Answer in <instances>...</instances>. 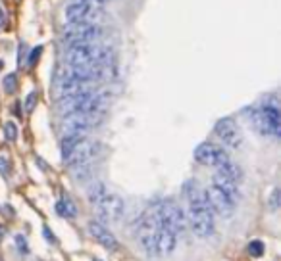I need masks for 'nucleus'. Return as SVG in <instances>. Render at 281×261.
Returning a JSON list of instances; mask_svg holds the SVG:
<instances>
[{
    "label": "nucleus",
    "instance_id": "nucleus-4",
    "mask_svg": "<svg viewBox=\"0 0 281 261\" xmlns=\"http://www.w3.org/2000/svg\"><path fill=\"white\" fill-rule=\"evenodd\" d=\"M100 37V27L96 23H87V21H79V23H70L64 29V42L68 44H83V42H93Z\"/></svg>",
    "mask_w": 281,
    "mask_h": 261
},
{
    "label": "nucleus",
    "instance_id": "nucleus-26",
    "mask_svg": "<svg viewBox=\"0 0 281 261\" xmlns=\"http://www.w3.org/2000/svg\"><path fill=\"white\" fill-rule=\"evenodd\" d=\"M41 52H43V46H37V48H33L31 52H29V60H27V68H33L37 64V60H39V56H41Z\"/></svg>",
    "mask_w": 281,
    "mask_h": 261
},
{
    "label": "nucleus",
    "instance_id": "nucleus-29",
    "mask_svg": "<svg viewBox=\"0 0 281 261\" xmlns=\"http://www.w3.org/2000/svg\"><path fill=\"white\" fill-rule=\"evenodd\" d=\"M14 115H16V117H21V104H19V102L14 104Z\"/></svg>",
    "mask_w": 281,
    "mask_h": 261
},
{
    "label": "nucleus",
    "instance_id": "nucleus-22",
    "mask_svg": "<svg viewBox=\"0 0 281 261\" xmlns=\"http://www.w3.org/2000/svg\"><path fill=\"white\" fill-rule=\"evenodd\" d=\"M4 137H6V140H10V142H14V140L18 139V127L12 121H8L4 125Z\"/></svg>",
    "mask_w": 281,
    "mask_h": 261
},
{
    "label": "nucleus",
    "instance_id": "nucleus-3",
    "mask_svg": "<svg viewBox=\"0 0 281 261\" xmlns=\"http://www.w3.org/2000/svg\"><path fill=\"white\" fill-rule=\"evenodd\" d=\"M204 200L208 204V208L212 209L214 215H220L224 219H229L233 213H235V208L237 204L229 198L228 194L224 190H220L216 185H210L206 190H204Z\"/></svg>",
    "mask_w": 281,
    "mask_h": 261
},
{
    "label": "nucleus",
    "instance_id": "nucleus-27",
    "mask_svg": "<svg viewBox=\"0 0 281 261\" xmlns=\"http://www.w3.org/2000/svg\"><path fill=\"white\" fill-rule=\"evenodd\" d=\"M16 244H18L19 252L25 256V254H29V246H27V240H25V236L23 234H18L16 236Z\"/></svg>",
    "mask_w": 281,
    "mask_h": 261
},
{
    "label": "nucleus",
    "instance_id": "nucleus-15",
    "mask_svg": "<svg viewBox=\"0 0 281 261\" xmlns=\"http://www.w3.org/2000/svg\"><path fill=\"white\" fill-rule=\"evenodd\" d=\"M246 117H248V121L254 125V129L264 135V137H272V129H270V125L266 121V117L262 115V112H260V108H252V110H246L245 112Z\"/></svg>",
    "mask_w": 281,
    "mask_h": 261
},
{
    "label": "nucleus",
    "instance_id": "nucleus-1",
    "mask_svg": "<svg viewBox=\"0 0 281 261\" xmlns=\"http://www.w3.org/2000/svg\"><path fill=\"white\" fill-rule=\"evenodd\" d=\"M183 196L189 202V213H187V223L191 226L194 234L198 238H208L216 230V219L214 213L208 208L204 200V190L198 188L196 181H189L183 186Z\"/></svg>",
    "mask_w": 281,
    "mask_h": 261
},
{
    "label": "nucleus",
    "instance_id": "nucleus-6",
    "mask_svg": "<svg viewBox=\"0 0 281 261\" xmlns=\"http://www.w3.org/2000/svg\"><path fill=\"white\" fill-rule=\"evenodd\" d=\"M98 152H100V144H98V142L83 139L71 150L70 156L64 159V163H66L68 167H71V169H75V167L93 163V159L98 156Z\"/></svg>",
    "mask_w": 281,
    "mask_h": 261
},
{
    "label": "nucleus",
    "instance_id": "nucleus-9",
    "mask_svg": "<svg viewBox=\"0 0 281 261\" xmlns=\"http://www.w3.org/2000/svg\"><path fill=\"white\" fill-rule=\"evenodd\" d=\"M68 62H70V66H85L91 62H98V46H94L93 42L70 44Z\"/></svg>",
    "mask_w": 281,
    "mask_h": 261
},
{
    "label": "nucleus",
    "instance_id": "nucleus-7",
    "mask_svg": "<svg viewBox=\"0 0 281 261\" xmlns=\"http://www.w3.org/2000/svg\"><path fill=\"white\" fill-rule=\"evenodd\" d=\"M194 159L200 163V165H208V167H222L224 163H228L229 154L222 148V146H216L210 142H204L200 146L194 148Z\"/></svg>",
    "mask_w": 281,
    "mask_h": 261
},
{
    "label": "nucleus",
    "instance_id": "nucleus-13",
    "mask_svg": "<svg viewBox=\"0 0 281 261\" xmlns=\"http://www.w3.org/2000/svg\"><path fill=\"white\" fill-rule=\"evenodd\" d=\"M260 112H262V115L266 117V121H268L270 129H272V137H274V139H280L281 119H280V106H278V102H276V100L266 102V104L260 108Z\"/></svg>",
    "mask_w": 281,
    "mask_h": 261
},
{
    "label": "nucleus",
    "instance_id": "nucleus-12",
    "mask_svg": "<svg viewBox=\"0 0 281 261\" xmlns=\"http://www.w3.org/2000/svg\"><path fill=\"white\" fill-rule=\"evenodd\" d=\"M156 244H158V256H172L177 246V232L172 226L160 223Z\"/></svg>",
    "mask_w": 281,
    "mask_h": 261
},
{
    "label": "nucleus",
    "instance_id": "nucleus-5",
    "mask_svg": "<svg viewBox=\"0 0 281 261\" xmlns=\"http://www.w3.org/2000/svg\"><path fill=\"white\" fill-rule=\"evenodd\" d=\"M214 135L220 139V142L228 148H241L243 146V133H241V127L237 125V121L233 117H224L216 123L214 127Z\"/></svg>",
    "mask_w": 281,
    "mask_h": 261
},
{
    "label": "nucleus",
    "instance_id": "nucleus-10",
    "mask_svg": "<svg viewBox=\"0 0 281 261\" xmlns=\"http://www.w3.org/2000/svg\"><path fill=\"white\" fill-rule=\"evenodd\" d=\"M66 19L70 23H79V21H87V23H94L96 21V10L94 6L85 4V2H71L66 6Z\"/></svg>",
    "mask_w": 281,
    "mask_h": 261
},
{
    "label": "nucleus",
    "instance_id": "nucleus-14",
    "mask_svg": "<svg viewBox=\"0 0 281 261\" xmlns=\"http://www.w3.org/2000/svg\"><path fill=\"white\" fill-rule=\"evenodd\" d=\"M212 185H216L220 190H224L228 194L229 198L237 204V200H239V196H241V192H239V183H235V181H231L228 177H224V175L216 173L212 177Z\"/></svg>",
    "mask_w": 281,
    "mask_h": 261
},
{
    "label": "nucleus",
    "instance_id": "nucleus-23",
    "mask_svg": "<svg viewBox=\"0 0 281 261\" xmlns=\"http://www.w3.org/2000/svg\"><path fill=\"white\" fill-rule=\"evenodd\" d=\"M37 100H39V94H37V92H29V94H27V100H25V112L31 113V112L35 110Z\"/></svg>",
    "mask_w": 281,
    "mask_h": 261
},
{
    "label": "nucleus",
    "instance_id": "nucleus-19",
    "mask_svg": "<svg viewBox=\"0 0 281 261\" xmlns=\"http://www.w3.org/2000/svg\"><path fill=\"white\" fill-rule=\"evenodd\" d=\"M106 185L104 183H93L91 185V188H89L87 192V196H89V202L93 204V206H96L102 198H104V194H106Z\"/></svg>",
    "mask_w": 281,
    "mask_h": 261
},
{
    "label": "nucleus",
    "instance_id": "nucleus-28",
    "mask_svg": "<svg viewBox=\"0 0 281 261\" xmlns=\"http://www.w3.org/2000/svg\"><path fill=\"white\" fill-rule=\"evenodd\" d=\"M43 232H45V238H47V240H48V242L56 244V238H54L52 230H50V228H48V226H45V228H43Z\"/></svg>",
    "mask_w": 281,
    "mask_h": 261
},
{
    "label": "nucleus",
    "instance_id": "nucleus-32",
    "mask_svg": "<svg viewBox=\"0 0 281 261\" xmlns=\"http://www.w3.org/2000/svg\"><path fill=\"white\" fill-rule=\"evenodd\" d=\"M75 2H85V4H91V6H94V4L91 2V0H75Z\"/></svg>",
    "mask_w": 281,
    "mask_h": 261
},
{
    "label": "nucleus",
    "instance_id": "nucleus-25",
    "mask_svg": "<svg viewBox=\"0 0 281 261\" xmlns=\"http://www.w3.org/2000/svg\"><path fill=\"white\" fill-rule=\"evenodd\" d=\"M268 204H270V209H272V211H278V208H280V188H274Z\"/></svg>",
    "mask_w": 281,
    "mask_h": 261
},
{
    "label": "nucleus",
    "instance_id": "nucleus-33",
    "mask_svg": "<svg viewBox=\"0 0 281 261\" xmlns=\"http://www.w3.org/2000/svg\"><path fill=\"white\" fill-rule=\"evenodd\" d=\"M94 261H102V260H94Z\"/></svg>",
    "mask_w": 281,
    "mask_h": 261
},
{
    "label": "nucleus",
    "instance_id": "nucleus-18",
    "mask_svg": "<svg viewBox=\"0 0 281 261\" xmlns=\"http://www.w3.org/2000/svg\"><path fill=\"white\" fill-rule=\"evenodd\" d=\"M56 213H58L60 217L73 219V217L77 215V209H75V206L71 204V200L64 198V200H58V202H56Z\"/></svg>",
    "mask_w": 281,
    "mask_h": 261
},
{
    "label": "nucleus",
    "instance_id": "nucleus-8",
    "mask_svg": "<svg viewBox=\"0 0 281 261\" xmlns=\"http://www.w3.org/2000/svg\"><path fill=\"white\" fill-rule=\"evenodd\" d=\"M100 219L110 221V223H120L123 219V213H125V202L118 194H112V192H106L104 198L94 206Z\"/></svg>",
    "mask_w": 281,
    "mask_h": 261
},
{
    "label": "nucleus",
    "instance_id": "nucleus-30",
    "mask_svg": "<svg viewBox=\"0 0 281 261\" xmlns=\"http://www.w3.org/2000/svg\"><path fill=\"white\" fill-rule=\"evenodd\" d=\"M4 23H6V14H4V8L0 6V27H2Z\"/></svg>",
    "mask_w": 281,
    "mask_h": 261
},
{
    "label": "nucleus",
    "instance_id": "nucleus-16",
    "mask_svg": "<svg viewBox=\"0 0 281 261\" xmlns=\"http://www.w3.org/2000/svg\"><path fill=\"white\" fill-rule=\"evenodd\" d=\"M218 173L228 177L231 181H235V183H241V181H243V169H241L237 163H233L231 159H229L228 163H224L222 167H218Z\"/></svg>",
    "mask_w": 281,
    "mask_h": 261
},
{
    "label": "nucleus",
    "instance_id": "nucleus-24",
    "mask_svg": "<svg viewBox=\"0 0 281 261\" xmlns=\"http://www.w3.org/2000/svg\"><path fill=\"white\" fill-rule=\"evenodd\" d=\"M10 171H12L10 159H8V156H2V154H0V173L4 175V177H8V175H10Z\"/></svg>",
    "mask_w": 281,
    "mask_h": 261
},
{
    "label": "nucleus",
    "instance_id": "nucleus-2",
    "mask_svg": "<svg viewBox=\"0 0 281 261\" xmlns=\"http://www.w3.org/2000/svg\"><path fill=\"white\" fill-rule=\"evenodd\" d=\"M158 228H160V213L158 204H152L142 211L137 223H135V238L139 248L148 256V258H156L158 256Z\"/></svg>",
    "mask_w": 281,
    "mask_h": 261
},
{
    "label": "nucleus",
    "instance_id": "nucleus-11",
    "mask_svg": "<svg viewBox=\"0 0 281 261\" xmlns=\"http://www.w3.org/2000/svg\"><path fill=\"white\" fill-rule=\"evenodd\" d=\"M89 234L96 240V242L100 244V246H104L106 250H112V252H116V250H120V242H118V238L106 228L100 221H96V219H93V221H89Z\"/></svg>",
    "mask_w": 281,
    "mask_h": 261
},
{
    "label": "nucleus",
    "instance_id": "nucleus-17",
    "mask_svg": "<svg viewBox=\"0 0 281 261\" xmlns=\"http://www.w3.org/2000/svg\"><path fill=\"white\" fill-rule=\"evenodd\" d=\"M83 139H87V137H79V135H64L62 137V142H60V154L62 157L66 159V157L71 154V150L81 142Z\"/></svg>",
    "mask_w": 281,
    "mask_h": 261
},
{
    "label": "nucleus",
    "instance_id": "nucleus-21",
    "mask_svg": "<svg viewBox=\"0 0 281 261\" xmlns=\"http://www.w3.org/2000/svg\"><path fill=\"white\" fill-rule=\"evenodd\" d=\"M246 248H248V254H250L252 258H260V256L264 254V250H266L262 240H250Z\"/></svg>",
    "mask_w": 281,
    "mask_h": 261
},
{
    "label": "nucleus",
    "instance_id": "nucleus-31",
    "mask_svg": "<svg viewBox=\"0 0 281 261\" xmlns=\"http://www.w3.org/2000/svg\"><path fill=\"white\" fill-rule=\"evenodd\" d=\"M93 4H104V2H108V0H91Z\"/></svg>",
    "mask_w": 281,
    "mask_h": 261
},
{
    "label": "nucleus",
    "instance_id": "nucleus-20",
    "mask_svg": "<svg viewBox=\"0 0 281 261\" xmlns=\"http://www.w3.org/2000/svg\"><path fill=\"white\" fill-rule=\"evenodd\" d=\"M2 88H4L6 94H14V92L18 90V77H16V73H8V75L4 77Z\"/></svg>",
    "mask_w": 281,
    "mask_h": 261
}]
</instances>
